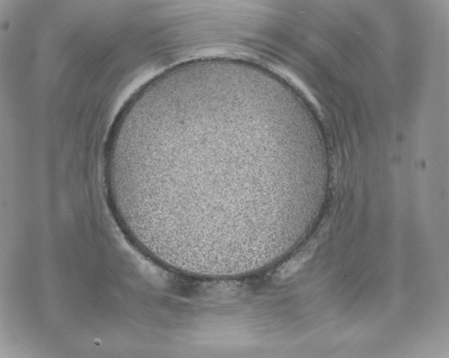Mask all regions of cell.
I'll return each mask as SVG.
<instances>
[{"mask_svg": "<svg viewBox=\"0 0 449 358\" xmlns=\"http://www.w3.org/2000/svg\"><path fill=\"white\" fill-rule=\"evenodd\" d=\"M171 100L141 110L105 178L115 206L166 232L218 229L263 185L242 106Z\"/></svg>", "mask_w": 449, "mask_h": 358, "instance_id": "1", "label": "cell"}]
</instances>
